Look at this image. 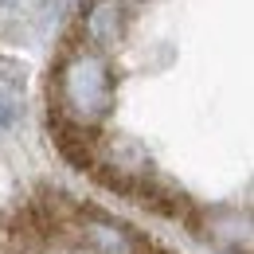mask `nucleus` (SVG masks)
Wrapping results in <instances>:
<instances>
[{"label":"nucleus","mask_w":254,"mask_h":254,"mask_svg":"<svg viewBox=\"0 0 254 254\" xmlns=\"http://www.w3.org/2000/svg\"><path fill=\"white\" fill-rule=\"evenodd\" d=\"M0 254H172L133 223L66 191H35L0 219Z\"/></svg>","instance_id":"obj_1"}]
</instances>
